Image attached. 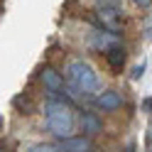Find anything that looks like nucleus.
<instances>
[{
	"label": "nucleus",
	"instance_id": "5",
	"mask_svg": "<svg viewBox=\"0 0 152 152\" xmlns=\"http://www.w3.org/2000/svg\"><path fill=\"white\" fill-rule=\"evenodd\" d=\"M39 79H42V83H44V86L49 88V93H64V91H66L64 79L59 76V71H56V69H52V66H44Z\"/></svg>",
	"mask_w": 152,
	"mask_h": 152
},
{
	"label": "nucleus",
	"instance_id": "3",
	"mask_svg": "<svg viewBox=\"0 0 152 152\" xmlns=\"http://www.w3.org/2000/svg\"><path fill=\"white\" fill-rule=\"evenodd\" d=\"M93 20L98 22L101 30H108V32H120V27H123L120 10H115V7H98L93 12Z\"/></svg>",
	"mask_w": 152,
	"mask_h": 152
},
{
	"label": "nucleus",
	"instance_id": "1",
	"mask_svg": "<svg viewBox=\"0 0 152 152\" xmlns=\"http://www.w3.org/2000/svg\"><path fill=\"white\" fill-rule=\"evenodd\" d=\"M74 113L69 106V96H59V93H49L47 98V108H44V128L52 132L56 140H66L74 137Z\"/></svg>",
	"mask_w": 152,
	"mask_h": 152
},
{
	"label": "nucleus",
	"instance_id": "9",
	"mask_svg": "<svg viewBox=\"0 0 152 152\" xmlns=\"http://www.w3.org/2000/svg\"><path fill=\"white\" fill-rule=\"evenodd\" d=\"M27 152H59L56 145H49V142H37V145L27 147Z\"/></svg>",
	"mask_w": 152,
	"mask_h": 152
},
{
	"label": "nucleus",
	"instance_id": "6",
	"mask_svg": "<svg viewBox=\"0 0 152 152\" xmlns=\"http://www.w3.org/2000/svg\"><path fill=\"white\" fill-rule=\"evenodd\" d=\"M123 106V96L118 91H103L101 96L96 98V108H101V110H106V113H110V110H118Z\"/></svg>",
	"mask_w": 152,
	"mask_h": 152
},
{
	"label": "nucleus",
	"instance_id": "7",
	"mask_svg": "<svg viewBox=\"0 0 152 152\" xmlns=\"http://www.w3.org/2000/svg\"><path fill=\"white\" fill-rule=\"evenodd\" d=\"M81 132H83L86 137L98 135V132H101V120H98V115H93V113H83V115H81Z\"/></svg>",
	"mask_w": 152,
	"mask_h": 152
},
{
	"label": "nucleus",
	"instance_id": "11",
	"mask_svg": "<svg viewBox=\"0 0 152 152\" xmlns=\"http://www.w3.org/2000/svg\"><path fill=\"white\" fill-rule=\"evenodd\" d=\"M145 71V64H140V66H135V69H132V79H140V74Z\"/></svg>",
	"mask_w": 152,
	"mask_h": 152
},
{
	"label": "nucleus",
	"instance_id": "8",
	"mask_svg": "<svg viewBox=\"0 0 152 152\" xmlns=\"http://www.w3.org/2000/svg\"><path fill=\"white\" fill-rule=\"evenodd\" d=\"M106 59H108V64H110V69H123V64H125V49L123 47H118V44H113L110 49H106Z\"/></svg>",
	"mask_w": 152,
	"mask_h": 152
},
{
	"label": "nucleus",
	"instance_id": "10",
	"mask_svg": "<svg viewBox=\"0 0 152 152\" xmlns=\"http://www.w3.org/2000/svg\"><path fill=\"white\" fill-rule=\"evenodd\" d=\"M98 7H115V10H120V0H96Z\"/></svg>",
	"mask_w": 152,
	"mask_h": 152
},
{
	"label": "nucleus",
	"instance_id": "2",
	"mask_svg": "<svg viewBox=\"0 0 152 152\" xmlns=\"http://www.w3.org/2000/svg\"><path fill=\"white\" fill-rule=\"evenodd\" d=\"M66 76H69V83L74 88H79L81 93H96V91H101L98 74H96V69H93L88 61H81V59L71 61L69 69H66Z\"/></svg>",
	"mask_w": 152,
	"mask_h": 152
},
{
	"label": "nucleus",
	"instance_id": "12",
	"mask_svg": "<svg viewBox=\"0 0 152 152\" xmlns=\"http://www.w3.org/2000/svg\"><path fill=\"white\" fill-rule=\"evenodd\" d=\"M132 3H135V5H142V7H147V5H150V0H132Z\"/></svg>",
	"mask_w": 152,
	"mask_h": 152
},
{
	"label": "nucleus",
	"instance_id": "4",
	"mask_svg": "<svg viewBox=\"0 0 152 152\" xmlns=\"http://www.w3.org/2000/svg\"><path fill=\"white\" fill-rule=\"evenodd\" d=\"M59 152H93V142L91 137L81 135V137H66V140H59L56 142Z\"/></svg>",
	"mask_w": 152,
	"mask_h": 152
}]
</instances>
